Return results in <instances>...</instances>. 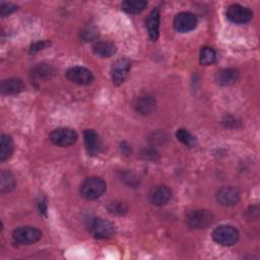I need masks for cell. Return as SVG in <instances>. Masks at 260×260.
I'll return each mask as SVG.
<instances>
[{
	"label": "cell",
	"instance_id": "obj_1",
	"mask_svg": "<svg viewBox=\"0 0 260 260\" xmlns=\"http://www.w3.org/2000/svg\"><path fill=\"white\" fill-rule=\"evenodd\" d=\"M106 183L99 177L86 178L80 185L79 192L81 196L87 200L100 198L106 191Z\"/></svg>",
	"mask_w": 260,
	"mask_h": 260
},
{
	"label": "cell",
	"instance_id": "obj_2",
	"mask_svg": "<svg viewBox=\"0 0 260 260\" xmlns=\"http://www.w3.org/2000/svg\"><path fill=\"white\" fill-rule=\"evenodd\" d=\"M87 229L95 239H108L115 234L114 224L100 217L90 218L87 223Z\"/></svg>",
	"mask_w": 260,
	"mask_h": 260
},
{
	"label": "cell",
	"instance_id": "obj_3",
	"mask_svg": "<svg viewBox=\"0 0 260 260\" xmlns=\"http://www.w3.org/2000/svg\"><path fill=\"white\" fill-rule=\"evenodd\" d=\"M186 222L191 229H206L213 222V214L206 209L192 210L187 214Z\"/></svg>",
	"mask_w": 260,
	"mask_h": 260
},
{
	"label": "cell",
	"instance_id": "obj_4",
	"mask_svg": "<svg viewBox=\"0 0 260 260\" xmlns=\"http://www.w3.org/2000/svg\"><path fill=\"white\" fill-rule=\"evenodd\" d=\"M212 239L221 246H232L239 239V232L232 225H220L212 232Z\"/></svg>",
	"mask_w": 260,
	"mask_h": 260
},
{
	"label": "cell",
	"instance_id": "obj_5",
	"mask_svg": "<svg viewBox=\"0 0 260 260\" xmlns=\"http://www.w3.org/2000/svg\"><path fill=\"white\" fill-rule=\"evenodd\" d=\"M42 237L40 230L34 226H20L13 231V241L20 245H30L38 242Z\"/></svg>",
	"mask_w": 260,
	"mask_h": 260
},
{
	"label": "cell",
	"instance_id": "obj_6",
	"mask_svg": "<svg viewBox=\"0 0 260 260\" xmlns=\"http://www.w3.org/2000/svg\"><path fill=\"white\" fill-rule=\"evenodd\" d=\"M50 140L57 146H69L76 142L77 134L70 128H57L50 133Z\"/></svg>",
	"mask_w": 260,
	"mask_h": 260
},
{
	"label": "cell",
	"instance_id": "obj_7",
	"mask_svg": "<svg viewBox=\"0 0 260 260\" xmlns=\"http://www.w3.org/2000/svg\"><path fill=\"white\" fill-rule=\"evenodd\" d=\"M226 17L234 23H246L252 19L253 13L248 7L232 4L226 9Z\"/></svg>",
	"mask_w": 260,
	"mask_h": 260
},
{
	"label": "cell",
	"instance_id": "obj_8",
	"mask_svg": "<svg viewBox=\"0 0 260 260\" xmlns=\"http://www.w3.org/2000/svg\"><path fill=\"white\" fill-rule=\"evenodd\" d=\"M197 25V18L191 12H180L174 18V27L177 31L188 32Z\"/></svg>",
	"mask_w": 260,
	"mask_h": 260
},
{
	"label": "cell",
	"instance_id": "obj_9",
	"mask_svg": "<svg viewBox=\"0 0 260 260\" xmlns=\"http://www.w3.org/2000/svg\"><path fill=\"white\" fill-rule=\"evenodd\" d=\"M66 76L72 82L79 85L89 84L93 80L92 73L85 67L74 66L67 70Z\"/></svg>",
	"mask_w": 260,
	"mask_h": 260
},
{
	"label": "cell",
	"instance_id": "obj_10",
	"mask_svg": "<svg viewBox=\"0 0 260 260\" xmlns=\"http://www.w3.org/2000/svg\"><path fill=\"white\" fill-rule=\"evenodd\" d=\"M130 66H131L130 61L126 58L118 59L116 62L113 63L111 68V74H112L113 83L115 85H119L125 80L130 70Z\"/></svg>",
	"mask_w": 260,
	"mask_h": 260
},
{
	"label": "cell",
	"instance_id": "obj_11",
	"mask_svg": "<svg viewBox=\"0 0 260 260\" xmlns=\"http://www.w3.org/2000/svg\"><path fill=\"white\" fill-rule=\"evenodd\" d=\"M215 197L219 204L223 206H233L238 203L240 199V192L235 187L225 186L217 191Z\"/></svg>",
	"mask_w": 260,
	"mask_h": 260
},
{
	"label": "cell",
	"instance_id": "obj_12",
	"mask_svg": "<svg viewBox=\"0 0 260 260\" xmlns=\"http://www.w3.org/2000/svg\"><path fill=\"white\" fill-rule=\"evenodd\" d=\"M84 144L89 155L99 154L103 148L102 140L99 134L92 129H86L84 131Z\"/></svg>",
	"mask_w": 260,
	"mask_h": 260
},
{
	"label": "cell",
	"instance_id": "obj_13",
	"mask_svg": "<svg viewBox=\"0 0 260 260\" xmlns=\"http://www.w3.org/2000/svg\"><path fill=\"white\" fill-rule=\"evenodd\" d=\"M171 196H172L171 190L167 186H162V185L153 187L150 190L148 195L149 201L156 206H161L168 203L169 200L171 199Z\"/></svg>",
	"mask_w": 260,
	"mask_h": 260
},
{
	"label": "cell",
	"instance_id": "obj_14",
	"mask_svg": "<svg viewBox=\"0 0 260 260\" xmlns=\"http://www.w3.org/2000/svg\"><path fill=\"white\" fill-rule=\"evenodd\" d=\"M239 79V72L234 68H223L216 72L215 81L221 86H229L236 83Z\"/></svg>",
	"mask_w": 260,
	"mask_h": 260
},
{
	"label": "cell",
	"instance_id": "obj_15",
	"mask_svg": "<svg viewBox=\"0 0 260 260\" xmlns=\"http://www.w3.org/2000/svg\"><path fill=\"white\" fill-rule=\"evenodd\" d=\"M24 89V84L19 78H8L2 80L0 90L2 94H16Z\"/></svg>",
	"mask_w": 260,
	"mask_h": 260
},
{
	"label": "cell",
	"instance_id": "obj_16",
	"mask_svg": "<svg viewBox=\"0 0 260 260\" xmlns=\"http://www.w3.org/2000/svg\"><path fill=\"white\" fill-rule=\"evenodd\" d=\"M145 25L148 35L151 40L155 41L159 34V11L158 9H153L145 20Z\"/></svg>",
	"mask_w": 260,
	"mask_h": 260
},
{
	"label": "cell",
	"instance_id": "obj_17",
	"mask_svg": "<svg viewBox=\"0 0 260 260\" xmlns=\"http://www.w3.org/2000/svg\"><path fill=\"white\" fill-rule=\"evenodd\" d=\"M134 107L137 112L142 115L150 114L155 108V101L149 95H143L136 99Z\"/></svg>",
	"mask_w": 260,
	"mask_h": 260
},
{
	"label": "cell",
	"instance_id": "obj_18",
	"mask_svg": "<svg viewBox=\"0 0 260 260\" xmlns=\"http://www.w3.org/2000/svg\"><path fill=\"white\" fill-rule=\"evenodd\" d=\"M92 51L95 55L103 57V58H109L116 52V47L114 44L107 42V41H100L93 44Z\"/></svg>",
	"mask_w": 260,
	"mask_h": 260
},
{
	"label": "cell",
	"instance_id": "obj_19",
	"mask_svg": "<svg viewBox=\"0 0 260 260\" xmlns=\"http://www.w3.org/2000/svg\"><path fill=\"white\" fill-rule=\"evenodd\" d=\"M14 144L13 140L9 135L2 134L0 141V160L4 161L8 159L13 152Z\"/></svg>",
	"mask_w": 260,
	"mask_h": 260
},
{
	"label": "cell",
	"instance_id": "obj_20",
	"mask_svg": "<svg viewBox=\"0 0 260 260\" xmlns=\"http://www.w3.org/2000/svg\"><path fill=\"white\" fill-rule=\"evenodd\" d=\"M147 2L144 0H126L122 2L121 7L124 11L130 14L140 13L146 7Z\"/></svg>",
	"mask_w": 260,
	"mask_h": 260
},
{
	"label": "cell",
	"instance_id": "obj_21",
	"mask_svg": "<svg viewBox=\"0 0 260 260\" xmlns=\"http://www.w3.org/2000/svg\"><path fill=\"white\" fill-rule=\"evenodd\" d=\"M15 186V179L9 171H2L0 175V192L1 194L9 193Z\"/></svg>",
	"mask_w": 260,
	"mask_h": 260
},
{
	"label": "cell",
	"instance_id": "obj_22",
	"mask_svg": "<svg viewBox=\"0 0 260 260\" xmlns=\"http://www.w3.org/2000/svg\"><path fill=\"white\" fill-rule=\"evenodd\" d=\"M200 63L202 65L208 66L215 62L216 60V54L213 49L209 47H203L200 51Z\"/></svg>",
	"mask_w": 260,
	"mask_h": 260
},
{
	"label": "cell",
	"instance_id": "obj_23",
	"mask_svg": "<svg viewBox=\"0 0 260 260\" xmlns=\"http://www.w3.org/2000/svg\"><path fill=\"white\" fill-rule=\"evenodd\" d=\"M176 136L178 138V140H180L182 143H184L187 146H194L196 143V139L195 137L186 129H178V131L176 132Z\"/></svg>",
	"mask_w": 260,
	"mask_h": 260
},
{
	"label": "cell",
	"instance_id": "obj_24",
	"mask_svg": "<svg viewBox=\"0 0 260 260\" xmlns=\"http://www.w3.org/2000/svg\"><path fill=\"white\" fill-rule=\"evenodd\" d=\"M52 73H53L52 67L46 64H38L31 71V75L36 76L37 78H48Z\"/></svg>",
	"mask_w": 260,
	"mask_h": 260
},
{
	"label": "cell",
	"instance_id": "obj_25",
	"mask_svg": "<svg viewBox=\"0 0 260 260\" xmlns=\"http://www.w3.org/2000/svg\"><path fill=\"white\" fill-rule=\"evenodd\" d=\"M108 210L114 214H123L127 212V206L121 202H111L108 205Z\"/></svg>",
	"mask_w": 260,
	"mask_h": 260
},
{
	"label": "cell",
	"instance_id": "obj_26",
	"mask_svg": "<svg viewBox=\"0 0 260 260\" xmlns=\"http://www.w3.org/2000/svg\"><path fill=\"white\" fill-rule=\"evenodd\" d=\"M16 6L12 3H9V2H2L1 3V7H0V15L2 17H5L9 14H11L13 11L16 10Z\"/></svg>",
	"mask_w": 260,
	"mask_h": 260
},
{
	"label": "cell",
	"instance_id": "obj_27",
	"mask_svg": "<svg viewBox=\"0 0 260 260\" xmlns=\"http://www.w3.org/2000/svg\"><path fill=\"white\" fill-rule=\"evenodd\" d=\"M50 46V42L49 41H38L36 43H34L31 46H30V49H29V53L30 54H35L47 47Z\"/></svg>",
	"mask_w": 260,
	"mask_h": 260
},
{
	"label": "cell",
	"instance_id": "obj_28",
	"mask_svg": "<svg viewBox=\"0 0 260 260\" xmlns=\"http://www.w3.org/2000/svg\"><path fill=\"white\" fill-rule=\"evenodd\" d=\"M39 210H40V212L41 213H44V214H46V211H47V206H46V203H45V201L44 200H41L40 202H39Z\"/></svg>",
	"mask_w": 260,
	"mask_h": 260
}]
</instances>
